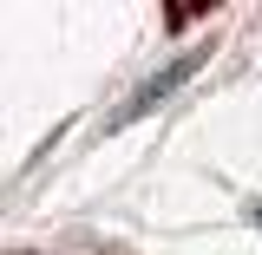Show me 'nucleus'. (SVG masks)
I'll use <instances>...</instances> for the list:
<instances>
[{"instance_id":"1","label":"nucleus","mask_w":262,"mask_h":255,"mask_svg":"<svg viewBox=\"0 0 262 255\" xmlns=\"http://www.w3.org/2000/svg\"><path fill=\"white\" fill-rule=\"evenodd\" d=\"M196 59H203V46H190V53H177V59L164 65V72H151V79H144V85H138V92H131L125 105L112 111V125H131V118H144L158 98H170V92H177V85H184V79L196 72Z\"/></svg>"},{"instance_id":"2","label":"nucleus","mask_w":262,"mask_h":255,"mask_svg":"<svg viewBox=\"0 0 262 255\" xmlns=\"http://www.w3.org/2000/svg\"><path fill=\"white\" fill-rule=\"evenodd\" d=\"M249 223H256V229H262V203H249Z\"/></svg>"}]
</instances>
